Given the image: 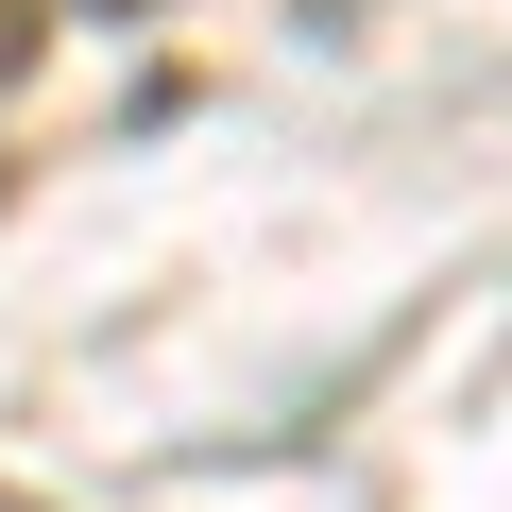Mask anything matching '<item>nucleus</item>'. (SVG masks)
<instances>
[{"mask_svg": "<svg viewBox=\"0 0 512 512\" xmlns=\"http://www.w3.org/2000/svg\"><path fill=\"white\" fill-rule=\"evenodd\" d=\"M18 52H35V18H18V0H0V69H18Z\"/></svg>", "mask_w": 512, "mask_h": 512, "instance_id": "1", "label": "nucleus"}]
</instances>
